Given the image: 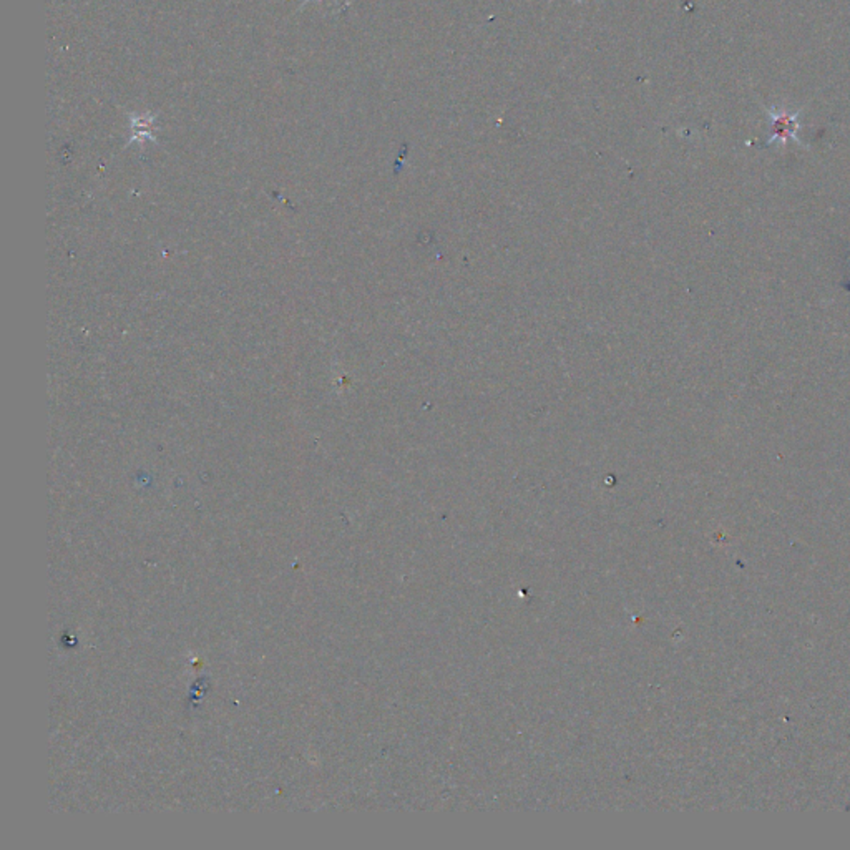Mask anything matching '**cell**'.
Returning a JSON list of instances; mask_svg holds the SVG:
<instances>
[{"label":"cell","mask_w":850,"mask_h":850,"mask_svg":"<svg viewBox=\"0 0 850 850\" xmlns=\"http://www.w3.org/2000/svg\"><path fill=\"white\" fill-rule=\"evenodd\" d=\"M798 127L799 125L795 115L794 117H789L786 113L772 115V135L769 138V141H774L776 138H781L782 141H786L787 138H795Z\"/></svg>","instance_id":"1"},{"label":"cell","mask_w":850,"mask_h":850,"mask_svg":"<svg viewBox=\"0 0 850 850\" xmlns=\"http://www.w3.org/2000/svg\"><path fill=\"white\" fill-rule=\"evenodd\" d=\"M133 125H135L136 135H148L150 127H151V120L146 117V115H143L140 120H133Z\"/></svg>","instance_id":"2"}]
</instances>
